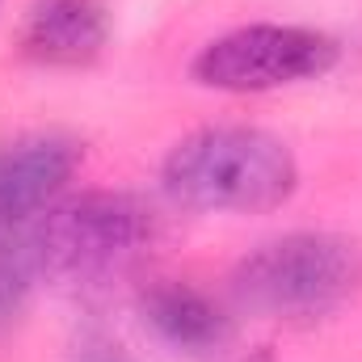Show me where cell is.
<instances>
[{
	"label": "cell",
	"mask_w": 362,
	"mask_h": 362,
	"mask_svg": "<svg viewBox=\"0 0 362 362\" xmlns=\"http://www.w3.org/2000/svg\"><path fill=\"white\" fill-rule=\"evenodd\" d=\"M81 160H85L81 139L59 131H42L8 144L0 152V219L34 223L72 181Z\"/></svg>",
	"instance_id": "5b68a950"
},
{
	"label": "cell",
	"mask_w": 362,
	"mask_h": 362,
	"mask_svg": "<svg viewBox=\"0 0 362 362\" xmlns=\"http://www.w3.org/2000/svg\"><path fill=\"white\" fill-rule=\"evenodd\" d=\"M110 17L101 0H34L21 21V55L42 68H85L105 51Z\"/></svg>",
	"instance_id": "52a82bcc"
},
{
	"label": "cell",
	"mask_w": 362,
	"mask_h": 362,
	"mask_svg": "<svg viewBox=\"0 0 362 362\" xmlns=\"http://www.w3.org/2000/svg\"><path fill=\"white\" fill-rule=\"evenodd\" d=\"M144 329L185 358H215L232 346V316L189 282H152L139 295Z\"/></svg>",
	"instance_id": "8992f818"
},
{
	"label": "cell",
	"mask_w": 362,
	"mask_h": 362,
	"mask_svg": "<svg viewBox=\"0 0 362 362\" xmlns=\"http://www.w3.org/2000/svg\"><path fill=\"white\" fill-rule=\"evenodd\" d=\"M68 362H135V358H131V350H127L122 341H114L110 333H101V329H85V333L72 341Z\"/></svg>",
	"instance_id": "9c48e42d"
},
{
	"label": "cell",
	"mask_w": 362,
	"mask_h": 362,
	"mask_svg": "<svg viewBox=\"0 0 362 362\" xmlns=\"http://www.w3.org/2000/svg\"><path fill=\"white\" fill-rule=\"evenodd\" d=\"M38 278H42V266H38L34 223H4L0 219V329H8L21 316Z\"/></svg>",
	"instance_id": "ba28073f"
},
{
	"label": "cell",
	"mask_w": 362,
	"mask_h": 362,
	"mask_svg": "<svg viewBox=\"0 0 362 362\" xmlns=\"http://www.w3.org/2000/svg\"><path fill=\"white\" fill-rule=\"evenodd\" d=\"M156 236V215L135 194L89 189L34 219L38 266L72 286H101L127 274Z\"/></svg>",
	"instance_id": "3957f363"
},
{
	"label": "cell",
	"mask_w": 362,
	"mask_h": 362,
	"mask_svg": "<svg viewBox=\"0 0 362 362\" xmlns=\"http://www.w3.org/2000/svg\"><path fill=\"white\" fill-rule=\"evenodd\" d=\"M169 198L189 211L262 215L291 202L299 185L295 152L257 127H202L177 139L160 165Z\"/></svg>",
	"instance_id": "6da1fadb"
},
{
	"label": "cell",
	"mask_w": 362,
	"mask_h": 362,
	"mask_svg": "<svg viewBox=\"0 0 362 362\" xmlns=\"http://www.w3.org/2000/svg\"><path fill=\"white\" fill-rule=\"evenodd\" d=\"M337 55H341V47L325 30L240 25V30H228V34L211 38L194 55L189 76L202 89H219V93H270L333 72Z\"/></svg>",
	"instance_id": "277c9868"
},
{
	"label": "cell",
	"mask_w": 362,
	"mask_h": 362,
	"mask_svg": "<svg viewBox=\"0 0 362 362\" xmlns=\"http://www.w3.org/2000/svg\"><path fill=\"white\" fill-rule=\"evenodd\" d=\"M362 286V245L337 232H291L253 249L236 274L232 295L266 320H325Z\"/></svg>",
	"instance_id": "7a4b0ae2"
}]
</instances>
